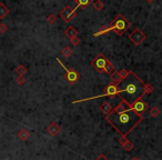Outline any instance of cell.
<instances>
[{
  "instance_id": "obj_1",
  "label": "cell",
  "mask_w": 162,
  "mask_h": 160,
  "mask_svg": "<svg viewBox=\"0 0 162 160\" xmlns=\"http://www.w3.org/2000/svg\"><path fill=\"white\" fill-rule=\"evenodd\" d=\"M142 119V116L136 114L124 100H121L117 107L106 116V120L123 137H127Z\"/></svg>"
},
{
  "instance_id": "obj_2",
  "label": "cell",
  "mask_w": 162,
  "mask_h": 160,
  "mask_svg": "<svg viewBox=\"0 0 162 160\" xmlns=\"http://www.w3.org/2000/svg\"><path fill=\"white\" fill-rule=\"evenodd\" d=\"M130 75L132 78L128 79L127 77L123 80H127L123 87L119 88V95L121 97V100L128 104V105H132L137 99L142 98L146 95V90H144V85L146 82H143V80L138 77L133 71H130Z\"/></svg>"
},
{
  "instance_id": "obj_3",
  "label": "cell",
  "mask_w": 162,
  "mask_h": 160,
  "mask_svg": "<svg viewBox=\"0 0 162 160\" xmlns=\"http://www.w3.org/2000/svg\"><path fill=\"white\" fill-rule=\"evenodd\" d=\"M130 26H131V23H130L122 15H119L108 27H109L110 31L112 30V31H114L117 35H120L121 36V35H123L127 30L129 29Z\"/></svg>"
},
{
  "instance_id": "obj_4",
  "label": "cell",
  "mask_w": 162,
  "mask_h": 160,
  "mask_svg": "<svg viewBox=\"0 0 162 160\" xmlns=\"http://www.w3.org/2000/svg\"><path fill=\"white\" fill-rule=\"evenodd\" d=\"M119 95V86L114 85L111 82L110 85H108L106 88H104V92L102 95L96 96V97H91V98H84V99H80V100H75L72 101V104H79V102H84V101H89V100H93V99H98V98H102V97H114V96Z\"/></svg>"
},
{
  "instance_id": "obj_5",
  "label": "cell",
  "mask_w": 162,
  "mask_h": 160,
  "mask_svg": "<svg viewBox=\"0 0 162 160\" xmlns=\"http://www.w3.org/2000/svg\"><path fill=\"white\" fill-rule=\"evenodd\" d=\"M57 61L60 63V66H61L62 68L66 70V73H65V79L68 81L69 85H73V83H76V82L78 81L79 79H80V75H79V72L77 71V70H75L73 68L71 69H68L67 67H66L63 63L61 62V60L60 59L57 58Z\"/></svg>"
},
{
  "instance_id": "obj_6",
  "label": "cell",
  "mask_w": 162,
  "mask_h": 160,
  "mask_svg": "<svg viewBox=\"0 0 162 160\" xmlns=\"http://www.w3.org/2000/svg\"><path fill=\"white\" fill-rule=\"evenodd\" d=\"M108 59L107 57L103 55V53H99V55L96 57V58L92 60V62H91V66L93 67L96 70H97L98 72H100V73H102L103 72V69L104 67H106V63H107Z\"/></svg>"
},
{
  "instance_id": "obj_7",
  "label": "cell",
  "mask_w": 162,
  "mask_h": 160,
  "mask_svg": "<svg viewBox=\"0 0 162 160\" xmlns=\"http://www.w3.org/2000/svg\"><path fill=\"white\" fill-rule=\"evenodd\" d=\"M130 108H131L136 114H139V116H142V114L148 110L149 106H148V104H147L142 98H139V99H137L132 105H130Z\"/></svg>"
},
{
  "instance_id": "obj_8",
  "label": "cell",
  "mask_w": 162,
  "mask_h": 160,
  "mask_svg": "<svg viewBox=\"0 0 162 160\" xmlns=\"http://www.w3.org/2000/svg\"><path fill=\"white\" fill-rule=\"evenodd\" d=\"M144 39H146V35H144L142 30L139 29V28H136V29L131 32V35L129 36V40L130 41H132L134 46H139V45H141Z\"/></svg>"
},
{
  "instance_id": "obj_9",
  "label": "cell",
  "mask_w": 162,
  "mask_h": 160,
  "mask_svg": "<svg viewBox=\"0 0 162 160\" xmlns=\"http://www.w3.org/2000/svg\"><path fill=\"white\" fill-rule=\"evenodd\" d=\"M76 16H77L76 9H72L70 6L63 7V9L60 11V18H62L66 22H70L73 18H76Z\"/></svg>"
},
{
  "instance_id": "obj_10",
  "label": "cell",
  "mask_w": 162,
  "mask_h": 160,
  "mask_svg": "<svg viewBox=\"0 0 162 160\" xmlns=\"http://www.w3.org/2000/svg\"><path fill=\"white\" fill-rule=\"evenodd\" d=\"M47 131L51 134L52 137H56L60 132V126L58 124H56V122H51L48 126V128H47Z\"/></svg>"
},
{
  "instance_id": "obj_11",
  "label": "cell",
  "mask_w": 162,
  "mask_h": 160,
  "mask_svg": "<svg viewBox=\"0 0 162 160\" xmlns=\"http://www.w3.org/2000/svg\"><path fill=\"white\" fill-rule=\"evenodd\" d=\"M77 35H78V31H77V29H76L75 27L69 26L68 28L65 30V36L67 37L69 40L71 39V38H73V37H76Z\"/></svg>"
},
{
  "instance_id": "obj_12",
  "label": "cell",
  "mask_w": 162,
  "mask_h": 160,
  "mask_svg": "<svg viewBox=\"0 0 162 160\" xmlns=\"http://www.w3.org/2000/svg\"><path fill=\"white\" fill-rule=\"evenodd\" d=\"M100 110L103 112L104 114H109L111 112V111L113 110V107L111 106L110 102L108 101H103L102 104L100 105Z\"/></svg>"
},
{
  "instance_id": "obj_13",
  "label": "cell",
  "mask_w": 162,
  "mask_h": 160,
  "mask_svg": "<svg viewBox=\"0 0 162 160\" xmlns=\"http://www.w3.org/2000/svg\"><path fill=\"white\" fill-rule=\"evenodd\" d=\"M10 13V9L8 7H6V5L3 2H0V19L6 18L8 15Z\"/></svg>"
},
{
  "instance_id": "obj_14",
  "label": "cell",
  "mask_w": 162,
  "mask_h": 160,
  "mask_svg": "<svg viewBox=\"0 0 162 160\" xmlns=\"http://www.w3.org/2000/svg\"><path fill=\"white\" fill-rule=\"evenodd\" d=\"M110 76H111V80H112V83H114V85L118 86L121 81H122V79H121L119 71H113Z\"/></svg>"
},
{
  "instance_id": "obj_15",
  "label": "cell",
  "mask_w": 162,
  "mask_h": 160,
  "mask_svg": "<svg viewBox=\"0 0 162 160\" xmlns=\"http://www.w3.org/2000/svg\"><path fill=\"white\" fill-rule=\"evenodd\" d=\"M113 71H114V66L112 65V62H110L108 60L107 63H106V67L103 69V72H106L107 75H111Z\"/></svg>"
},
{
  "instance_id": "obj_16",
  "label": "cell",
  "mask_w": 162,
  "mask_h": 160,
  "mask_svg": "<svg viewBox=\"0 0 162 160\" xmlns=\"http://www.w3.org/2000/svg\"><path fill=\"white\" fill-rule=\"evenodd\" d=\"M91 2H92V0H77V7H76L75 9L77 10V8H79V7L86 8V7L89 6Z\"/></svg>"
},
{
  "instance_id": "obj_17",
  "label": "cell",
  "mask_w": 162,
  "mask_h": 160,
  "mask_svg": "<svg viewBox=\"0 0 162 160\" xmlns=\"http://www.w3.org/2000/svg\"><path fill=\"white\" fill-rule=\"evenodd\" d=\"M30 134L29 131L26 130V129H21V130L18 132V137H19V139H21V140H27L28 138H29Z\"/></svg>"
},
{
  "instance_id": "obj_18",
  "label": "cell",
  "mask_w": 162,
  "mask_h": 160,
  "mask_svg": "<svg viewBox=\"0 0 162 160\" xmlns=\"http://www.w3.org/2000/svg\"><path fill=\"white\" fill-rule=\"evenodd\" d=\"M27 71H28V70H27V68L23 65H19L16 68V72L19 76H25L27 73Z\"/></svg>"
},
{
  "instance_id": "obj_19",
  "label": "cell",
  "mask_w": 162,
  "mask_h": 160,
  "mask_svg": "<svg viewBox=\"0 0 162 160\" xmlns=\"http://www.w3.org/2000/svg\"><path fill=\"white\" fill-rule=\"evenodd\" d=\"M110 31V29H109V27L106 26V27H102L98 32L93 33V37H99V36H102V35H106V33H108Z\"/></svg>"
},
{
  "instance_id": "obj_20",
  "label": "cell",
  "mask_w": 162,
  "mask_h": 160,
  "mask_svg": "<svg viewBox=\"0 0 162 160\" xmlns=\"http://www.w3.org/2000/svg\"><path fill=\"white\" fill-rule=\"evenodd\" d=\"M123 147V149L124 150H127V151H130V150H132L133 148H134V145H133V142H131L130 140H127L124 144H122L121 145Z\"/></svg>"
},
{
  "instance_id": "obj_21",
  "label": "cell",
  "mask_w": 162,
  "mask_h": 160,
  "mask_svg": "<svg viewBox=\"0 0 162 160\" xmlns=\"http://www.w3.org/2000/svg\"><path fill=\"white\" fill-rule=\"evenodd\" d=\"M61 53L65 56L66 58H69V57L73 53V51H72V49L70 48V47H65V48L61 50Z\"/></svg>"
},
{
  "instance_id": "obj_22",
  "label": "cell",
  "mask_w": 162,
  "mask_h": 160,
  "mask_svg": "<svg viewBox=\"0 0 162 160\" xmlns=\"http://www.w3.org/2000/svg\"><path fill=\"white\" fill-rule=\"evenodd\" d=\"M93 7H94V9L98 10V11H100V10L103 9V7H104V3L101 1V0H97L96 2L93 3Z\"/></svg>"
},
{
  "instance_id": "obj_23",
  "label": "cell",
  "mask_w": 162,
  "mask_h": 160,
  "mask_svg": "<svg viewBox=\"0 0 162 160\" xmlns=\"http://www.w3.org/2000/svg\"><path fill=\"white\" fill-rule=\"evenodd\" d=\"M160 114V110L157 107H152L150 109V116L152 118H157Z\"/></svg>"
},
{
  "instance_id": "obj_24",
  "label": "cell",
  "mask_w": 162,
  "mask_h": 160,
  "mask_svg": "<svg viewBox=\"0 0 162 160\" xmlns=\"http://www.w3.org/2000/svg\"><path fill=\"white\" fill-rule=\"evenodd\" d=\"M57 16H56L55 13H50L48 17H47V21H48L49 23H51V25H53V23H56V21H57Z\"/></svg>"
},
{
  "instance_id": "obj_25",
  "label": "cell",
  "mask_w": 162,
  "mask_h": 160,
  "mask_svg": "<svg viewBox=\"0 0 162 160\" xmlns=\"http://www.w3.org/2000/svg\"><path fill=\"white\" fill-rule=\"evenodd\" d=\"M129 72H130V71H128V70H126V69H122V70H120V71H119L121 79H122V81H123V79H126L127 77L129 76Z\"/></svg>"
},
{
  "instance_id": "obj_26",
  "label": "cell",
  "mask_w": 162,
  "mask_h": 160,
  "mask_svg": "<svg viewBox=\"0 0 162 160\" xmlns=\"http://www.w3.org/2000/svg\"><path fill=\"white\" fill-rule=\"evenodd\" d=\"M144 90H146V95L147 94H151L153 91V86L150 83H146L144 85Z\"/></svg>"
},
{
  "instance_id": "obj_27",
  "label": "cell",
  "mask_w": 162,
  "mask_h": 160,
  "mask_svg": "<svg viewBox=\"0 0 162 160\" xmlns=\"http://www.w3.org/2000/svg\"><path fill=\"white\" fill-rule=\"evenodd\" d=\"M70 43H71L73 46H79L81 41H80V39H79L78 37L76 36V37H73V38H71V39H70Z\"/></svg>"
},
{
  "instance_id": "obj_28",
  "label": "cell",
  "mask_w": 162,
  "mask_h": 160,
  "mask_svg": "<svg viewBox=\"0 0 162 160\" xmlns=\"http://www.w3.org/2000/svg\"><path fill=\"white\" fill-rule=\"evenodd\" d=\"M16 81L18 85H25V82H26V78L23 77V76H18V78L16 79Z\"/></svg>"
},
{
  "instance_id": "obj_29",
  "label": "cell",
  "mask_w": 162,
  "mask_h": 160,
  "mask_svg": "<svg viewBox=\"0 0 162 160\" xmlns=\"http://www.w3.org/2000/svg\"><path fill=\"white\" fill-rule=\"evenodd\" d=\"M8 31V26L6 23H0V33H6Z\"/></svg>"
},
{
  "instance_id": "obj_30",
  "label": "cell",
  "mask_w": 162,
  "mask_h": 160,
  "mask_svg": "<svg viewBox=\"0 0 162 160\" xmlns=\"http://www.w3.org/2000/svg\"><path fill=\"white\" fill-rule=\"evenodd\" d=\"M96 160H109V159H108V158L106 157L104 155H100V156H99V157H98Z\"/></svg>"
},
{
  "instance_id": "obj_31",
  "label": "cell",
  "mask_w": 162,
  "mask_h": 160,
  "mask_svg": "<svg viewBox=\"0 0 162 160\" xmlns=\"http://www.w3.org/2000/svg\"><path fill=\"white\" fill-rule=\"evenodd\" d=\"M146 1H147V2H148V3H151V2H153V0H146Z\"/></svg>"
},
{
  "instance_id": "obj_32",
  "label": "cell",
  "mask_w": 162,
  "mask_h": 160,
  "mask_svg": "<svg viewBox=\"0 0 162 160\" xmlns=\"http://www.w3.org/2000/svg\"><path fill=\"white\" fill-rule=\"evenodd\" d=\"M131 160H140V159H139V158H137V157H133Z\"/></svg>"
},
{
  "instance_id": "obj_33",
  "label": "cell",
  "mask_w": 162,
  "mask_h": 160,
  "mask_svg": "<svg viewBox=\"0 0 162 160\" xmlns=\"http://www.w3.org/2000/svg\"><path fill=\"white\" fill-rule=\"evenodd\" d=\"M75 1H76V2H77V0H75Z\"/></svg>"
}]
</instances>
